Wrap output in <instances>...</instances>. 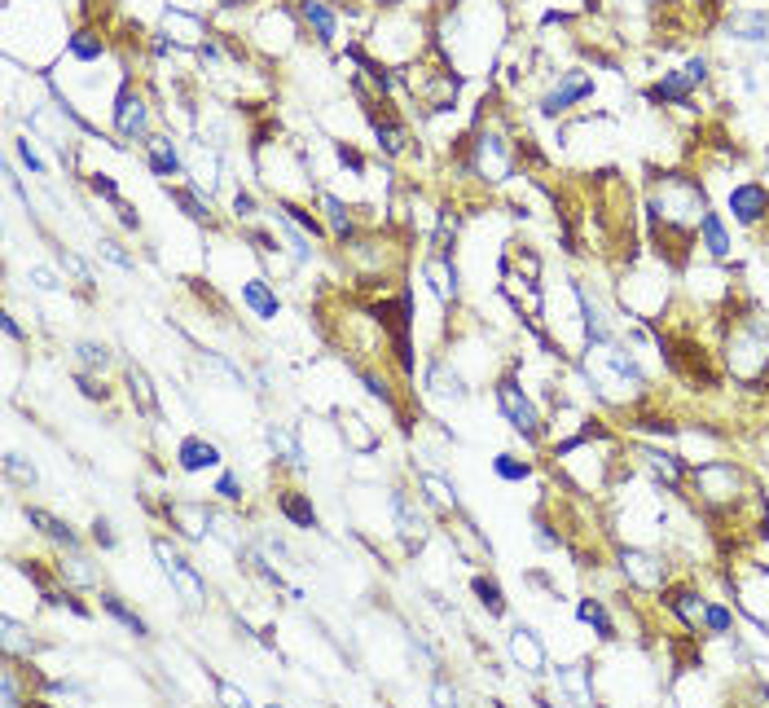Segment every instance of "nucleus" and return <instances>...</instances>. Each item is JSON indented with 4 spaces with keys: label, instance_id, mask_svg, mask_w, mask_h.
<instances>
[{
    "label": "nucleus",
    "instance_id": "1",
    "mask_svg": "<svg viewBox=\"0 0 769 708\" xmlns=\"http://www.w3.org/2000/svg\"><path fill=\"white\" fill-rule=\"evenodd\" d=\"M585 374H589V383H594V392L603 396V401H611V405H629V401H638V396L646 392V374L638 370L633 352L620 348V344H611V339H607V344H589Z\"/></svg>",
    "mask_w": 769,
    "mask_h": 708
},
{
    "label": "nucleus",
    "instance_id": "2",
    "mask_svg": "<svg viewBox=\"0 0 769 708\" xmlns=\"http://www.w3.org/2000/svg\"><path fill=\"white\" fill-rule=\"evenodd\" d=\"M726 361L739 379H761L769 370V317H739V326L726 339Z\"/></svg>",
    "mask_w": 769,
    "mask_h": 708
},
{
    "label": "nucleus",
    "instance_id": "3",
    "mask_svg": "<svg viewBox=\"0 0 769 708\" xmlns=\"http://www.w3.org/2000/svg\"><path fill=\"white\" fill-rule=\"evenodd\" d=\"M651 212H655V220H664L668 229H690L708 212L704 190H699L695 181H686V176H664L651 194Z\"/></svg>",
    "mask_w": 769,
    "mask_h": 708
},
{
    "label": "nucleus",
    "instance_id": "4",
    "mask_svg": "<svg viewBox=\"0 0 769 708\" xmlns=\"http://www.w3.org/2000/svg\"><path fill=\"white\" fill-rule=\"evenodd\" d=\"M154 559H159V563H163V572H167V577H172V585H176V590H181V599H185V607H194V612H198V607H203V603H207V590H203V577H198V572H194V568H189V563H185L181 555H176V550H172V546H167V541H154Z\"/></svg>",
    "mask_w": 769,
    "mask_h": 708
},
{
    "label": "nucleus",
    "instance_id": "5",
    "mask_svg": "<svg viewBox=\"0 0 769 708\" xmlns=\"http://www.w3.org/2000/svg\"><path fill=\"white\" fill-rule=\"evenodd\" d=\"M695 484L704 489V502L708 506H726L739 497V471L730 467V462H704V467L695 471Z\"/></svg>",
    "mask_w": 769,
    "mask_h": 708
},
{
    "label": "nucleus",
    "instance_id": "6",
    "mask_svg": "<svg viewBox=\"0 0 769 708\" xmlns=\"http://www.w3.org/2000/svg\"><path fill=\"white\" fill-rule=\"evenodd\" d=\"M497 405H501V414L510 418V427L523 431L528 440H537L541 436V418H537V405L523 396V387L519 383H501L497 387Z\"/></svg>",
    "mask_w": 769,
    "mask_h": 708
},
{
    "label": "nucleus",
    "instance_id": "7",
    "mask_svg": "<svg viewBox=\"0 0 769 708\" xmlns=\"http://www.w3.org/2000/svg\"><path fill=\"white\" fill-rule=\"evenodd\" d=\"M620 568H624V577L638 585V590H660L664 577H668L664 559L646 555V550H624V555H620Z\"/></svg>",
    "mask_w": 769,
    "mask_h": 708
},
{
    "label": "nucleus",
    "instance_id": "8",
    "mask_svg": "<svg viewBox=\"0 0 769 708\" xmlns=\"http://www.w3.org/2000/svg\"><path fill=\"white\" fill-rule=\"evenodd\" d=\"M589 93H594V80H589L585 71H567L563 80L554 84L550 93H545L541 110H545V115H563L567 106H572V102H581V97H589Z\"/></svg>",
    "mask_w": 769,
    "mask_h": 708
},
{
    "label": "nucleus",
    "instance_id": "9",
    "mask_svg": "<svg viewBox=\"0 0 769 708\" xmlns=\"http://www.w3.org/2000/svg\"><path fill=\"white\" fill-rule=\"evenodd\" d=\"M704 80H708V62H704V58H695L682 75H664V80L651 88V97H655V102H686L690 88L704 84Z\"/></svg>",
    "mask_w": 769,
    "mask_h": 708
},
{
    "label": "nucleus",
    "instance_id": "10",
    "mask_svg": "<svg viewBox=\"0 0 769 708\" xmlns=\"http://www.w3.org/2000/svg\"><path fill=\"white\" fill-rule=\"evenodd\" d=\"M554 695L567 704H589L594 700V678H589L585 665H563L554 669Z\"/></svg>",
    "mask_w": 769,
    "mask_h": 708
},
{
    "label": "nucleus",
    "instance_id": "11",
    "mask_svg": "<svg viewBox=\"0 0 769 708\" xmlns=\"http://www.w3.org/2000/svg\"><path fill=\"white\" fill-rule=\"evenodd\" d=\"M392 515H396V528H400V537L409 541V550L427 541V519L418 515V506L409 502L405 493H392Z\"/></svg>",
    "mask_w": 769,
    "mask_h": 708
},
{
    "label": "nucleus",
    "instance_id": "12",
    "mask_svg": "<svg viewBox=\"0 0 769 708\" xmlns=\"http://www.w3.org/2000/svg\"><path fill=\"white\" fill-rule=\"evenodd\" d=\"M475 168L484 172L488 181H506V176H510V154H506V146H501V137H479Z\"/></svg>",
    "mask_w": 769,
    "mask_h": 708
},
{
    "label": "nucleus",
    "instance_id": "13",
    "mask_svg": "<svg viewBox=\"0 0 769 708\" xmlns=\"http://www.w3.org/2000/svg\"><path fill=\"white\" fill-rule=\"evenodd\" d=\"M167 519H172V524L181 528L189 541H198V537H207L211 511H207L203 502H172V506H167Z\"/></svg>",
    "mask_w": 769,
    "mask_h": 708
},
{
    "label": "nucleus",
    "instance_id": "14",
    "mask_svg": "<svg viewBox=\"0 0 769 708\" xmlns=\"http://www.w3.org/2000/svg\"><path fill=\"white\" fill-rule=\"evenodd\" d=\"M115 124L124 137H141V132H146V97L124 88V93H119V106H115Z\"/></svg>",
    "mask_w": 769,
    "mask_h": 708
},
{
    "label": "nucleus",
    "instance_id": "15",
    "mask_svg": "<svg viewBox=\"0 0 769 708\" xmlns=\"http://www.w3.org/2000/svg\"><path fill=\"white\" fill-rule=\"evenodd\" d=\"M730 207H734V216H739L743 225H756V220L769 212V190L765 185H739V190L730 194Z\"/></svg>",
    "mask_w": 769,
    "mask_h": 708
},
{
    "label": "nucleus",
    "instance_id": "16",
    "mask_svg": "<svg viewBox=\"0 0 769 708\" xmlns=\"http://www.w3.org/2000/svg\"><path fill=\"white\" fill-rule=\"evenodd\" d=\"M510 656H515L519 669L545 673V647H541V638L532 634V629H515V634H510Z\"/></svg>",
    "mask_w": 769,
    "mask_h": 708
},
{
    "label": "nucleus",
    "instance_id": "17",
    "mask_svg": "<svg viewBox=\"0 0 769 708\" xmlns=\"http://www.w3.org/2000/svg\"><path fill=\"white\" fill-rule=\"evenodd\" d=\"M730 40L752 44L756 53H765V58H769V18L765 14H739L730 22Z\"/></svg>",
    "mask_w": 769,
    "mask_h": 708
},
{
    "label": "nucleus",
    "instance_id": "18",
    "mask_svg": "<svg viewBox=\"0 0 769 708\" xmlns=\"http://www.w3.org/2000/svg\"><path fill=\"white\" fill-rule=\"evenodd\" d=\"M207 467H220V449L211 445V440H203V436L181 440V471L198 475V471H207Z\"/></svg>",
    "mask_w": 769,
    "mask_h": 708
},
{
    "label": "nucleus",
    "instance_id": "19",
    "mask_svg": "<svg viewBox=\"0 0 769 708\" xmlns=\"http://www.w3.org/2000/svg\"><path fill=\"white\" fill-rule=\"evenodd\" d=\"M242 304H247L260 322H273V317H277V295H273V286L264 278H251L247 286H242Z\"/></svg>",
    "mask_w": 769,
    "mask_h": 708
},
{
    "label": "nucleus",
    "instance_id": "20",
    "mask_svg": "<svg viewBox=\"0 0 769 708\" xmlns=\"http://www.w3.org/2000/svg\"><path fill=\"white\" fill-rule=\"evenodd\" d=\"M27 519H31V524H36V528H40V533H44V537H53V541H58V546H66V550H75V546H80V537H75V533H71V528H66V524H62V519H58V515H49V511H40V506H27Z\"/></svg>",
    "mask_w": 769,
    "mask_h": 708
},
{
    "label": "nucleus",
    "instance_id": "21",
    "mask_svg": "<svg viewBox=\"0 0 769 708\" xmlns=\"http://www.w3.org/2000/svg\"><path fill=\"white\" fill-rule=\"evenodd\" d=\"M422 273H427V282L436 286L440 300H453V295H458V269H453V264L444 260V256L427 260V264H422Z\"/></svg>",
    "mask_w": 769,
    "mask_h": 708
},
{
    "label": "nucleus",
    "instance_id": "22",
    "mask_svg": "<svg viewBox=\"0 0 769 708\" xmlns=\"http://www.w3.org/2000/svg\"><path fill=\"white\" fill-rule=\"evenodd\" d=\"M146 146H150V168H154V176H181V154H176L172 141H167V137H150Z\"/></svg>",
    "mask_w": 769,
    "mask_h": 708
},
{
    "label": "nucleus",
    "instance_id": "23",
    "mask_svg": "<svg viewBox=\"0 0 769 708\" xmlns=\"http://www.w3.org/2000/svg\"><path fill=\"white\" fill-rule=\"evenodd\" d=\"M576 616H581V621H585L589 629H594L598 638H607V643H611V638H616V621H611V616H607L603 599H581V607H576Z\"/></svg>",
    "mask_w": 769,
    "mask_h": 708
},
{
    "label": "nucleus",
    "instance_id": "24",
    "mask_svg": "<svg viewBox=\"0 0 769 708\" xmlns=\"http://www.w3.org/2000/svg\"><path fill=\"white\" fill-rule=\"evenodd\" d=\"M163 27L172 31V36L181 40V44H203V36H207V27H203V22H198V18H189V14H181V9H167Z\"/></svg>",
    "mask_w": 769,
    "mask_h": 708
},
{
    "label": "nucleus",
    "instance_id": "25",
    "mask_svg": "<svg viewBox=\"0 0 769 708\" xmlns=\"http://www.w3.org/2000/svg\"><path fill=\"white\" fill-rule=\"evenodd\" d=\"M699 234H704V247H708L712 260H726L730 256V238H726V229H721L717 212H704V220H699Z\"/></svg>",
    "mask_w": 769,
    "mask_h": 708
},
{
    "label": "nucleus",
    "instance_id": "26",
    "mask_svg": "<svg viewBox=\"0 0 769 708\" xmlns=\"http://www.w3.org/2000/svg\"><path fill=\"white\" fill-rule=\"evenodd\" d=\"M642 462L655 471V480H668V484H677L682 480V462L673 458V453H660V449H642Z\"/></svg>",
    "mask_w": 769,
    "mask_h": 708
},
{
    "label": "nucleus",
    "instance_id": "27",
    "mask_svg": "<svg viewBox=\"0 0 769 708\" xmlns=\"http://www.w3.org/2000/svg\"><path fill=\"white\" fill-rule=\"evenodd\" d=\"M668 607H673L677 616H682V621L690 625V629H699L704 625V599H699V594H690V590H682V594H673V599H668Z\"/></svg>",
    "mask_w": 769,
    "mask_h": 708
},
{
    "label": "nucleus",
    "instance_id": "28",
    "mask_svg": "<svg viewBox=\"0 0 769 708\" xmlns=\"http://www.w3.org/2000/svg\"><path fill=\"white\" fill-rule=\"evenodd\" d=\"M427 383H431V392H436V396H444V401H466L462 379H458V374H449L444 365H436V370L427 374Z\"/></svg>",
    "mask_w": 769,
    "mask_h": 708
},
{
    "label": "nucleus",
    "instance_id": "29",
    "mask_svg": "<svg viewBox=\"0 0 769 708\" xmlns=\"http://www.w3.org/2000/svg\"><path fill=\"white\" fill-rule=\"evenodd\" d=\"M282 515L299 528H317V511H312V502L299 493H282Z\"/></svg>",
    "mask_w": 769,
    "mask_h": 708
},
{
    "label": "nucleus",
    "instance_id": "30",
    "mask_svg": "<svg viewBox=\"0 0 769 708\" xmlns=\"http://www.w3.org/2000/svg\"><path fill=\"white\" fill-rule=\"evenodd\" d=\"M269 445H273V453L282 462H291V467H304V449L295 445V436L286 427H269Z\"/></svg>",
    "mask_w": 769,
    "mask_h": 708
},
{
    "label": "nucleus",
    "instance_id": "31",
    "mask_svg": "<svg viewBox=\"0 0 769 708\" xmlns=\"http://www.w3.org/2000/svg\"><path fill=\"white\" fill-rule=\"evenodd\" d=\"M0 629H5V634H0V647H5V656H31V651H36V643H31L27 634H22V625L18 621H0Z\"/></svg>",
    "mask_w": 769,
    "mask_h": 708
},
{
    "label": "nucleus",
    "instance_id": "32",
    "mask_svg": "<svg viewBox=\"0 0 769 708\" xmlns=\"http://www.w3.org/2000/svg\"><path fill=\"white\" fill-rule=\"evenodd\" d=\"M189 172H194V181L203 185V190H216V181H220V163H216V154H207L203 146L194 150V159H189Z\"/></svg>",
    "mask_w": 769,
    "mask_h": 708
},
{
    "label": "nucleus",
    "instance_id": "33",
    "mask_svg": "<svg viewBox=\"0 0 769 708\" xmlns=\"http://www.w3.org/2000/svg\"><path fill=\"white\" fill-rule=\"evenodd\" d=\"M299 9H304V18L312 22V27H317V40L330 44V40H334V14H330V9L321 5V0H304Z\"/></svg>",
    "mask_w": 769,
    "mask_h": 708
},
{
    "label": "nucleus",
    "instance_id": "34",
    "mask_svg": "<svg viewBox=\"0 0 769 708\" xmlns=\"http://www.w3.org/2000/svg\"><path fill=\"white\" fill-rule=\"evenodd\" d=\"M102 607H106V612H110V616H115V621H119V625H124V629H128V634H137V638H146V634H150V629H146V621H141V616H137V612H128V607H124V603H119V599H115V594H102Z\"/></svg>",
    "mask_w": 769,
    "mask_h": 708
},
{
    "label": "nucleus",
    "instance_id": "35",
    "mask_svg": "<svg viewBox=\"0 0 769 708\" xmlns=\"http://www.w3.org/2000/svg\"><path fill=\"white\" fill-rule=\"evenodd\" d=\"M471 590H475V599L488 607V616H501L506 612V599H501V585L493 577H475L471 581Z\"/></svg>",
    "mask_w": 769,
    "mask_h": 708
},
{
    "label": "nucleus",
    "instance_id": "36",
    "mask_svg": "<svg viewBox=\"0 0 769 708\" xmlns=\"http://www.w3.org/2000/svg\"><path fill=\"white\" fill-rule=\"evenodd\" d=\"M422 489L431 493V502H436L440 511H458V493H453L449 480H440V475H422Z\"/></svg>",
    "mask_w": 769,
    "mask_h": 708
},
{
    "label": "nucleus",
    "instance_id": "37",
    "mask_svg": "<svg viewBox=\"0 0 769 708\" xmlns=\"http://www.w3.org/2000/svg\"><path fill=\"white\" fill-rule=\"evenodd\" d=\"M352 431V449L356 453H370L378 440H374V431H365V418L361 414H343V436Z\"/></svg>",
    "mask_w": 769,
    "mask_h": 708
},
{
    "label": "nucleus",
    "instance_id": "38",
    "mask_svg": "<svg viewBox=\"0 0 769 708\" xmlns=\"http://www.w3.org/2000/svg\"><path fill=\"white\" fill-rule=\"evenodd\" d=\"M71 58H80V62L102 58V40H97L93 31H75V36H71Z\"/></svg>",
    "mask_w": 769,
    "mask_h": 708
},
{
    "label": "nucleus",
    "instance_id": "39",
    "mask_svg": "<svg viewBox=\"0 0 769 708\" xmlns=\"http://www.w3.org/2000/svg\"><path fill=\"white\" fill-rule=\"evenodd\" d=\"M493 467H497L501 480H510V484H519V480H528V475H532V467H528V462H519L515 453H497Z\"/></svg>",
    "mask_w": 769,
    "mask_h": 708
},
{
    "label": "nucleus",
    "instance_id": "40",
    "mask_svg": "<svg viewBox=\"0 0 769 708\" xmlns=\"http://www.w3.org/2000/svg\"><path fill=\"white\" fill-rule=\"evenodd\" d=\"M321 203H326V216H330V229H334V234H339V238H352V216H348V207H343L339 203V198H321Z\"/></svg>",
    "mask_w": 769,
    "mask_h": 708
},
{
    "label": "nucleus",
    "instance_id": "41",
    "mask_svg": "<svg viewBox=\"0 0 769 708\" xmlns=\"http://www.w3.org/2000/svg\"><path fill=\"white\" fill-rule=\"evenodd\" d=\"M128 387H132V401L141 405V414H154V392H150V379L141 370H128Z\"/></svg>",
    "mask_w": 769,
    "mask_h": 708
},
{
    "label": "nucleus",
    "instance_id": "42",
    "mask_svg": "<svg viewBox=\"0 0 769 708\" xmlns=\"http://www.w3.org/2000/svg\"><path fill=\"white\" fill-rule=\"evenodd\" d=\"M75 361H80L84 370H106V365H110V352H106L102 344H80V348H75Z\"/></svg>",
    "mask_w": 769,
    "mask_h": 708
},
{
    "label": "nucleus",
    "instance_id": "43",
    "mask_svg": "<svg viewBox=\"0 0 769 708\" xmlns=\"http://www.w3.org/2000/svg\"><path fill=\"white\" fill-rule=\"evenodd\" d=\"M5 475H9V480H18V484H27V489H36V467H27L18 453H9V458H5Z\"/></svg>",
    "mask_w": 769,
    "mask_h": 708
},
{
    "label": "nucleus",
    "instance_id": "44",
    "mask_svg": "<svg viewBox=\"0 0 769 708\" xmlns=\"http://www.w3.org/2000/svg\"><path fill=\"white\" fill-rule=\"evenodd\" d=\"M62 577H71L75 585H93L97 577H93V568H88V559H80V555H71L62 563Z\"/></svg>",
    "mask_w": 769,
    "mask_h": 708
},
{
    "label": "nucleus",
    "instance_id": "45",
    "mask_svg": "<svg viewBox=\"0 0 769 708\" xmlns=\"http://www.w3.org/2000/svg\"><path fill=\"white\" fill-rule=\"evenodd\" d=\"M704 629L708 634H730V612L726 607H704Z\"/></svg>",
    "mask_w": 769,
    "mask_h": 708
},
{
    "label": "nucleus",
    "instance_id": "46",
    "mask_svg": "<svg viewBox=\"0 0 769 708\" xmlns=\"http://www.w3.org/2000/svg\"><path fill=\"white\" fill-rule=\"evenodd\" d=\"M97 251H102V256H106L110 264H119V269H132V256H128V251H124V247H119V242H110V238H102V242H97Z\"/></svg>",
    "mask_w": 769,
    "mask_h": 708
},
{
    "label": "nucleus",
    "instance_id": "47",
    "mask_svg": "<svg viewBox=\"0 0 769 708\" xmlns=\"http://www.w3.org/2000/svg\"><path fill=\"white\" fill-rule=\"evenodd\" d=\"M172 198H176V203L185 207V216H189V220H207V207L198 203L194 194H185V190H172Z\"/></svg>",
    "mask_w": 769,
    "mask_h": 708
},
{
    "label": "nucleus",
    "instance_id": "48",
    "mask_svg": "<svg viewBox=\"0 0 769 708\" xmlns=\"http://www.w3.org/2000/svg\"><path fill=\"white\" fill-rule=\"evenodd\" d=\"M216 493L220 497H225V502H242V484H238V475H220V480H216Z\"/></svg>",
    "mask_w": 769,
    "mask_h": 708
},
{
    "label": "nucleus",
    "instance_id": "49",
    "mask_svg": "<svg viewBox=\"0 0 769 708\" xmlns=\"http://www.w3.org/2000/svg\"><path fill=\"white\" fill-rule=\"evenodd\" d=\"M216 700H220V704H251V700H247V691L229 687V682H216Z\"/></svg>",
    "mask_w": 769,
    "mask_h": 708
},
{
    "label": "nucleus",
    "instance_id": "50",
    "mask_svg": "<svg viewBox=\"0 0 769 708\" xmlns=\"http://www.w3.org/2000/svg\"><path fill=\"white\" fill-rule=\"evenodd\" d=\"M18 154H22V163H27L31 172H36V176H44V159H40L36 150H31V141H18Z\"/></svg>",
    "mask_w": 769,
    "mask_h": 708
},
{
    "label": "nucleus",
    "instance_id": "51",
    "mask_svg": "<svg viewBox=\"0 0 769 708\" xmlns=\"http://www.w3.org/2000/svg\"><path fill=\"white\" fill-rule=\"evenodd\" d=\"M75 383H80V392L88 396V401H106V387H97L93 379H88V374L80 370V374H75Z\"/></svg>",
    "mask_w": 769,
    "mask_h": 708
},
{
    "label": "nucleus",
    "instance_id": "52",
    "mask_svg": "<svg viewBox=\"0 0 769 708\" xmlns=\"http://www.w3.org/2000/svg\"><path fill=\"white\" fill-rule=\"evenodd\" d=\"M31 282H36V291H58V278L49 269H31Z\"/></svg>",
    "mask_w": 769,
    "mask_h": 708
},
{
    "label": "nucleus",
    "instance_id": "53",
    "mask_svg": "<svg viewBox=\"0 0 769 708\" xmlns=\"http://www.w3.org/2000/svg\"><path fill=\"white\" fill-rule=\"evenodd\" d=\"M282 212H291V220H299L308 234H317V220H312V212H299V207H291V203H282Z\"/></svg>",
    "mask_w": 769,
    "mask_h": 708
},
{
    "label": "nucleus",
    "instance_id": "54",
    "mask_svg": "<svg viewBox=\"0 0 769 708\" xmlns=\"http://www.w3.org/2000/svg\"><path fill=\"white\" fill-rule=\"evenodd\" d=\"M93 537H97V546H115V533H110V519H97V524H93Z\"/></svg>",
    "mask_w": 769,
    "mask_h": 708
},
{
    "label": "nucleus",
    "instance_id": "55",
    "mask_svg": "<svg viewBox=\"0 0 769 708\" xmlns=\"http://www.w3.org/2000/svg\"><path fill=\"white\" fill-rule=\"evenodd\" d=\"M233 212H238V216H255V198L251 194H233Z\"/></svg>",
    "mask_w": 769,
    "mask_h": 708
},
{
    "label": "nucleus",
    "instance_id": "56",
    "mask_svg": "<svg viewBox=\"0 0 769 708\" xmlns=\"http://www.w3.org/2000/svg\"><path fill=\"white\" fill-rule=\"evenodd\" d=\"M93 190L102 194V198H119V185L110 181V176H93Z\"/></svg>",
    "mask_w": 769,
    "mask_h": 708
},
{
    "label": "nucleus",
    "instance_id": "57",
    "mask_svg": "<svg viewBox=\"0 0 769 708\" xmlns=\"http://www.w3.org/2000/svg\"><path fill=\"white\" fill-rule=\"evenodd\" d=\"M339 159H343V163H348V168H352V172H365V163H361V154H356V150H348V146H339Z\"/></svg>",
    "mask_w": 769,
    "mask_h": 708
},
{
    "label": "nucleus",
    "instance_id": "58",
    "mask_svg": "<svg viewBox=\"0 0 769 708\" xmlns=\"http://www.w3.org/2000/svg\"><path fill=\"white\" fill-rule=\"evenodd\" d=\"M436 700H440V704H449V700H458V691L444 687V682H436Z\"/></svg>",
    "mask_w": 769,
    "mask_h": 708
},
{
    "label": "nucleus",
    "instance_id": "59",
    "mask_svg": "<svg viewBox=\"0 0 769 708\" xmlns=\"http://www.w3.org/2000/svg\"><path fill=\"white\" fill-rule=\"evenodd\" d=\"M119 220H124V225H128V229H137V225H141V220H137V216H132V207H124V203H119Z\"/></svg>",
    "mask_w": 769,
    "mask_h": 708
},
{
    "label": "nucleus",
    "instance_id": "60",
    "mask_svg": "<svg viewBox=\"0 0 769 708\" xmlns=\"http://www.w3.org/2000/svg\"><path fill=\"white\" fill-rule=\"evenodd\" d=\"M383 5H396V0H383Z\"/></svg>",
    "mask_w": 769,
    "mask_h": 708
},
{
    "label": "nucleus",
    "instance_id": "61",
    "mask_svg": "<svg viewBox=\"0 0 769 708\" xmlns=\"http://www.w3.org/2000/svg\"><path fill=\"white\" fill-rule=\"evenodd\" d=\"M225 5H238V0H225Z\"/></svg>",
    "mask_w": 769,
    "mask_h": 708
}]
</instances>
